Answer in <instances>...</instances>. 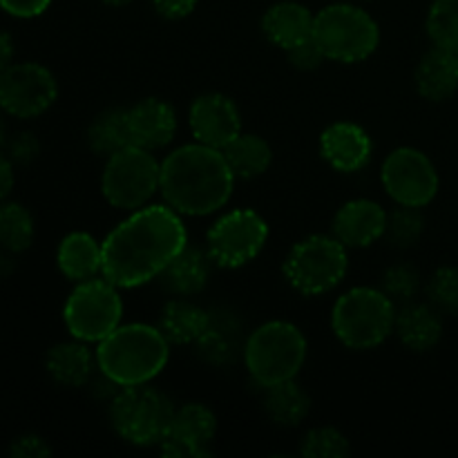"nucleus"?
<instances>
[{
    "label": "nucleus",
    "mask_w": 458,
    "mask_h": 458,
    "mask_svg": "<svg viewBox=\"0 0 458 458\" xmlns=\"http://www.w3.org/2000/svg\"><path fill=\"white\" fill-rule=\"evenodd\" d=\"M177 407L161 389L148 385L121 387L110 398V425L116 437L134 447H159Z\"/></svg>",
    "instance_id": "0eeeda50"
},
{
    "label": "nucleus",
    "mask_w": 458,
    "mask_h": 458,
    "mask_svg": "<svg viewBox=\"0 0 458 458\" xmlns=\"http://www.w3.org/2000/svg\"><path fill=\"white\" fill-rule=\"evenodd\" d=\"M307 335L300 327L286 320H268L250 331L242 360L250 380L258 387L267 389L298 378L307 362Z\"/></svg>",
    "instance_id": "20e7f679"
},
{
    "label": "nucleus",
    "mask_w": 458,
    "mask_h": 458,
    "mask_svg": "<svg viewBox=\"0 0 458 458\" xmlns=\"http://www.w3.org/2000/svg\"><path fill=\"white\" fill-rule=\"evenodd\" d=\"M320 155L343 174L360 173L374 157V141L362 125L353 121H335L320 134Z\"/></svg>",
    "instance_id": "dca6fc26"
},
{
    "label": "nucleus",
    "mask_w": 458,
    "mask_h": 458,
    "mask_svg": "<svg viewBox=\"0 0 458 458\" xmlns=\"http://www.w3.org/2000/svg\"><path fill=\"white\" fill-rule=\"evenodd\" d=\"M152 9L165 21H182L197 9L199 0H150Z\"/></svg>",
    "instance_id": "ea45409f"
},
{
    "label": "nucleus",
    "mask_w": 458,
    "mask_h": 458,
    "mask_svg": "<svg viewBox=\"0 0 458 458\" xmlns=\"http://www.w3.org/2000/svg\"><path fill=\"white\" fill-rule=\"evenodd\" d=\"M16 165L12 164L7 155L0 150V201H4L9 197V192L13 191V183H16V173H13Z\"/></svg>",
    "instance_id": "a19ab883"
},
{
    "label": "nucleus",
    "mask_w": 458,
    "mask_h": 458,
    "mask_svg": "<svg viewBox=\"0 0 458 458\" xmlns=\"http://www.w3.org/2000/svg\"><path fill=\"white\" fill-rule=\"evenodd\" d=\"M88 146L94 155L106 159L132 146L128 132V107H107L98 112L88 128Z\"/></svg>",
    "instance_id": "c85d7f7f"
},
{
    "label": "nucleus",
    "mask_w": 458,
    "mask_h": 458,
    "mask_svg": "<svg viewBox=\"0 0 458 458\" xmlns=\"http://www.w3.org/2000/svg\"><path fill=\"white\" fill-rule=\"evenodd\" d=\"M177 112L164 98H141L128 107L130 143L143 150H164L177 134Z\"/></svg>",
    "instance_id": "a211bd4d"
},
{
    "label": "nucleus",
    "mask_w": 458,
    "mask_h": 458,
    "mask_svg": "<svg viewBox=\"0 0 458 458\" xmlns=\"http://www.w3.org/2000/svg\"><path fill=\"white\" fill-rule=\"evenodd\" d=\"M394 334L401 344L414 353H425L443 338V313L432 304L407 302L396 313Z\"/></svg>",
    "instance_id": "4be33fe9"
},
{
    "label": "nucleus",
    "mask_w": 458,
    "mask_h": 458,
    "mask_svg": "<svg viewBox=\"0 0 458 458\" xmlns=\"http://www.w3.org/2000/svg\"><path fill=\"white\" fill-rule=\"evenodd\" d=\"M9 454L13 458H47L52 456V447L38 434H22L12 441Z\"/></svg>",
    "instance_id": "4c0bfd02"
},
{
    "label": "nucleus",
    "mask_w": 458,
    "mask_h": 458,
    "mask_svg": "<svg viewBox=\"0 0 458 458\" xmlns=\"http://www.w3.org/2000/svg\"><path fill=\"white\" fill-rule=\"evenodd\" d=\"M4 155L12 159L13 165H31L40 155V141L30 130H21L16 134H9L4 143Z\"/></svg>",
    "instance_id": "c9c22d12"
},
{
    "label": "nucleus",
    "mask_w": 458,
    "mask_h": 458,
    "mask_svg": "<svg viewBox=\"0 0 458 458\" xmlns=\"http://www.w3.org/2000/svg\"><path fill=\"white\" fill-rule=\"evenodd\" d=\"M380 291L396 304L414 302L420 291V273L414 264L398 262L385 268L380 277Z\"/></svg>",
    "instance_id": "72a5a7b5"
},
{
    "label": "nucleus",
    "mask_w": 458,
    "mask_h": 458,
    "mask_svg": "<svg viewBox=\"0 0 458 458\" xmlns=\"http://www.w3.org/2000/svg\"><path fill=\"white\" fill-rule=\"evenodd\" d=\"M264 411L277 428H298L311 411V398L298 380L264 389Z\"/></svg>",
    "instance_id": "bb28decb"
},
{
    "label": "nucleus",
    "mask_w": 458,
    "mask_h": 458,
    "mask_svg": "<svg viewBox=\"0 0 458 458\" xmlns=\"http://www.w3.org/2000/svg\"><path fill=\"white\" fill-rule=\"evenodd\" d=\"M432 45L458 52V0H434L425 21Z\"/></svg>",
    "instance_id": "7c9ffc66"
},
{
    "label": "nucleus",
    "mask_w": 458,
    "mask_h": 458,
    "mask_svg": "<svg viewBox=\"0 0 458 458\" xmlns=\"http://www.w3.org/2000/svg\"><path fill=\"white\" fill-rule=\"evenodd\" d=\"M380 182L389 199L398 206L425 208L438 195V170L423 150L401 146L385 157L380 165Z\"/></svg>",
    "instance_id": "f8f14e48"
},
{
    "label": "nucleus",
    "mask_w": 458,
    "mask_h": 458,
    "mask_svg": "<svg viewBox=\"0 0 458 458\" xmlns=\"http://www.w3.org/2000/svg\"><path fill=\"white\" fill-rule=\"evenodd\" d=\"M237 177L226 157L204 143H186L161 159L159 192L182 217H208L231 201Z\"/></svg>",
    "instance_id": "f03ea898"
},
{
    "label": "nucleus",
    "mask_w": 458,
    "mask_h": 458,
    "mask_svg": "<svg viewBox=\"0 0 458 458\" xmlns=\"http://www.w3.org/2000/svg\"><path fill=\"white\" fill-rule=\"evenodd\" d=\"M103 4H107V7H125V4H130L132 0H101Z\"/></svg>",
    "instance_id": "a18cd8bd"
},
{
    "label": "nucleus",
    "mask_w": 458,
    "mask_h": 458,
    "mask_svg": "<svg viewBox=\"0 0 458 458\" xmlns=\"http://www.w3.org/2000/svg\"><path fill=\"white\" fill-rule=\"evenodd\" d=\"M428 298L443 316H458V268L441 267L428 280Z\"/></svg>",
    "instance_id": "f704fd0d"
},
{
    "label": "nucleus",
    "mask_w": 458,
    "mask_h": 458,
    "mask_svg": "<svg viewBox=\"0 0 458 458\" xmlns=\"http://www.w3.org/2000/svg\"><path fill=\"white\" fill-rule=\"evenodd\" d=\"M353 3H369V0H353Z\"/></svg>",
    "instance_id": "49530a36"
},
{
    "label": "nucleus",
    "mask_w": 458,
    "mask_h": 458,
    "mask_svg": "<svg viewBox=\"0 0 458 458\" xmlns=\"http://www.w3.org/2000/svg\"><path fill=\"white\" fill-rule=\"evenodd\" d=\"M210 311L188 298L173 295L159 313V329L170 344H195L208 327Z\"/></svg>",
    "instance_id": "a878e982"
},
{
    "label": "nucleus",
    "mask_w": 458,
    "mask_h": 458,
    "mask_svg": "<svg viewBox=\"0 0 458 458\" xmlns=\"http://www.w3.org/2000/svg\"><path fill=\"white\" fill-rule=\"evenodd\" d=\"M286 56H289V63L298 72H313L318 70V67H322V63L327 61L325 54H322V49L318 47L313 38L307 40V43L298 45V47L289 49Z\"/></svg>",
    "instance_id": "e433bc0d"
},
{
    "label": "nucleus",
    "mask_w": 458,
    "mask_h": 458,
    "mask_svg": "<svg viewBox=\"0 0 458 458\" xmlns=\"http://www.w3.org/2000/svg\"><path fill=\"white\" fill-rule=\"evenodd\" d=\"M9 134H7V125H4V119L0 116V150H4V143H7Z\"/></svg>",
    "instance_id": "c03bdc74"
},
{
    "label": "nucleus",
    "mask_w": 458,
    "mask_h": 458,
    "mask_svg": "<svg viewBox=\"0 0 458 458\" xmlns=\"http://www.w3.org/2000/svg\"><path fill=\"white\" fill-rule=\"evenodd\" d=\"M222 152L231 165L233 174L237 179H244V182L262 177L273 164L271 143L253 132H242Z\"/></svg>",
    "instance_id": "cd10ccee"
},
{
    "label": "nucleus",
    "mask_w": 458,
    "mask_h": 458,
    "mask_svg": "<svg viewBox=\"0 0 458 458\" xmlns=\"http://www.w3.org/2000/svg\"><path fill=\"white\" fill-rule=\"evenodd\" d=\"M396 302L374 286H356L335 300L331 331L353 352L380 347L396 327Z\"/></svg>",
    "instance_id": "39448f33"
},
{
    "label": "nucleus",
    "mask_w": 458,
    "mask_h": 458,
    "mask_svg": "<svg viewBox=\"0 0 458 458\" xmlns=\"http://www.w3.org/2000/svg\"><path fill=\"white\" fill-rule=\"evenodd\" d=\"M387 228V210L374 199L344 201L331 224V235L338 237L347 249H367L374 242L383 240Z\"/></svg>",
    "instance_id": "f3484780"
},
{
    "label": "nucleus",
    "mask_w": 458,
    "mask_h": 458,
    "mask_svg": "<svg viewBox=\"0 0 458 458\" xmlns=\"http://www.w3.org/2000/svg\"><path fill=\"white\" fill-rule=\"evenodd\" d=\"M313 40L327 61L356 65L374 56L380 45V27L356 3H334L316 13Z\"/></svg>",
    "instance_id": "423d86ee"
},
{
    "label": "nucleus",
    "mask_w": 458,
    "mask_h": 458,
    "mask_svg": "<svg viewBox=\"0 0 458 458\" xmlns=\"http://www.w3.org/2000/svg\"><path fill=\"white\" fill-rule=\"evenodd\" d=\"M56 267L74 284L98 277L103 271V244L85 231L67 233L56 249Z\"/></svg>",
    "instance_id": "393cba45"
},
{
    "label": "nucleus",
    "mask_w": 458,
    "mask_h": 458,
    "mask_svg": "<svg viewBox=\"0 0 458 458\" xmlns=\"http://www.w3.org/2000/svg\"><path fill=\"white\" fill-rule=\"evenodd\" d=\"M242 322L228 309H213L204 335L195 343L197 356L213 367H228L244 353Z\"/></svg>",
    "instance_id": "6ab92c4d"
},
{
    "label": "nucleus",
    "mask_w": 458,
    "mask_h": 458,
    "mask_svg": "<svg viewBox=\"0 0 458 458\" xmlns=\"http://www.w3.org/2000/svg\"><path fill=\"white\" fill-rule=\"evenodd\" d=\"M123 320L119 286L103 276L79 282L63 304V322L72 338L98 344Z\"/></svg>",
    "instance_id": "9d476101"
},
{
    "label": "nucleus",
    "mask_w": 458,
    "mask_h": 458,
    "mask_svg": "<svg viewBox=\"0 0 458 458\" xmlns=\"http://www.w3.org/2000/svg\"><path fill=\"white\" fill-rule=\"evenodd\" d=\"M101 276L119 289H139L157 280L188 244V231L168 204L132 210L107 233Z\"/></svg>",
    "instance_id": "f257e3e1"
},
{
    "label": "nucleus",
    "mask_w": 458,
    "mask_h": 458,
    "mask_svg": "<svg viewBox=\"0 0 458 458\" xmlns=\"http://www.w3.org/2000/svg\"><path fill=\"white\" fill-rule=\"evenodd\" d=\"M414 85L425 101H450L458 92V52L437 45L428 49L414 70Z\"/></svg>",
    "instance_id": "412c9836"
},
{
    "label": "nucleus",
    "mask_w": 458,
    "mask_h": 458,
    "mask_svg": "<svg viewBox=\"0 0 458 458\" xmlns=\"http://www.w3.org/2000/svg\"><path fill=\"white\" fill-rule=\"evenodd\" d=\"M13 267H16V264H13V253L3 250V253H0V277H7L9 273L13 271Z\"/></svg>",
    "instance_id": "37998d69"
},
{
    "label": "nucleus",
    "mask_w": 458,
    "mask_h": 458,
    "mask_svg": "<svg viewBox=\"0 0 458 458\" xmlns=\"http://www.w3.org/2000/svg\"><path fill=\"white\" fill-rule=\"evenodd\" d=\"M161 161L155 152L128 146L106 159L101 192L107 204L123 213L143 208L159 192Z\"/></svg>",
    "instance_id": "1a4fd4ad"
},
{
    "label": "nucleus",
    "mask_w": 458,
    "mask_h": 458,
    "mask_svg": "<svg viewBox=\"0 0 458 458\" xmlns=\"http://www.w3.org/2000/svg\"><path fill=\"white\" fill-rule=\"evenodd\" d=\"M188 125L195 141L224 150L242 134V112L226 94L206 92L191 103Z\"/></svg>",
    "instance_id": "2eb2a0df"
},
{
    "label": "nucleus",
    "mask_w": 458,
    "mask_h": 458,
    "mask_svg": "<svg viewBox=\"0 0 458 458\" xmlns=\"http://www.w3.org/2000/svg\"><path fill=\"white\" fill-rule=\"evenodd\" d=\"M97 369L119 387L148 385L165 369L170 343L159 327L130 322L119 325L97 344Z\"/></svg>",
    "instance_id": "7ed1b4c3"
},
{
    "label": "nucleus",
    "mask_w": 458,
    "mask_h": 458,
    "mask_svg": "<svg viewBox=\"0 0 458 458\" xmlns=\"http://www.w3.org/2000/svg\"><path fill=\"white\" fill-rule=\"evenodd\" d=\"M213 259L206 253V249H197V246L186 244L182 253L164 268L159 276L161 286L168 291L170 295H179V298H192L199 295L206 289L210 280V268H213Z\"/></svg>",
    "instance_id": "b1692460"
},
{
    "label": "nucleus",
    "mask_w": 458,
    "mask_h": 458,
    "mask_svg": "<svg viewBox=\"0 0 458 458\" xmlns=\"http://www.w3.org/2000/svg\"><path fill=\"white\" fill-rule=\"evenodd\" d=\"M45 369L61 387H85L97 369V353L89 352L88 343L72 338L49 349L45 356Z\"/></svg>",
    "instance_id": "5701e85b"
},
{
    "label": "nucleus",
    "mask_w": 458,
    "mask_h": 458,
    "mask_svg": "<svg viewBox=\"0 0 458 458\" xmlns=\"http://www.w3.org/2000/svg\"><path fill=\"white\" fill-rule=\"evenodd\" d=\"M313 25H316V13L309 12L307 4L295 0H280L271 4L262 16V31L267 40L284 52L311 40Z\"/></svg>",
    "instance_id": "aec40b11"
},
{
    "label": "nucleus",
    "mask_w": 458,
    "mask_h": 458,
    "mask_svg": "<svg viewBox=\"0 0 458 458\" xmlns=\"http://www.w3.org/2000/svg\"><path fill=\"white\" fill-rule=\"evenodd\" d=\"M215 437H217L215 411L201 403H186L174 410L173 423L159 450L170 458L208 456Z\"/></svg>",
    "instance_id": "4468645a"
},
{
    "label": "nucleus",
    "mask_w": 458,
    "mask_h": 458,
    "mask_svg": "<svg viewBox=\"0 0 458 458\" xmlns=\"http://www.w3.org/2000/svg\"><path fill=\"white\" fill-rule=\"evenodd\" d=\"M13 56H16V45H13L12 34L0 30V72H4L12 65Z\"/></svg>",
    "instance_id": "79ce46f5"
},
{
    "label": "nucleus",
    "mask_w": 458,
    "mask_h": 458,
    "mask_svg": "<svg viewBox=\"0 0 458 458\" xmlns=\"http://www.w3.org/2000/svg\"><path fill=\"white\" fill-rule=\"evenodd\" d=\"M349 249L335 235H309L291 246L282 264L284 280L304 298L327 295L343 284Z\"/></svg>",
    "instance_id": "6e6552de"
},
{
    "label": "nucleus",
    "mask_w": 458,
    "mask_h": 458,
    "mask_svg": "<svg viewBox=\"0 0 458 458\" xmlns=\"http://www.w3.org/2000/svg\"><path fill=\"white\" fill-rule=\"evenodd\" d=\"M52 4V0H0V9L13 18H36L45 13Z\"/></svg>",
    "instance_id": "58836bf2"
},
{
    "label": "nucleus",
    "mask_w": 458,
    "mask_h": 458,
    "mask_svg": "<svg viewBox=\"0 0 458 458\" xmlns=\"http://www.w3.org/2000/svg\"><path fill=\"white\" fill-rule=\"evenodd\" d=\"M300 454L307 458H344L352 454L349 438L331 425H318L304 434Z\"/></svg>",
    "instance_id": "473e14b6"
},
{
    "label": "nucleus",
    "mask_w": 458,
    "mask_h": 458,
    "mask_svg": "<svg viewBox=\"0 0 458 458\" xmlns=\"http://www.w3.org/2000/svg\"><path fill=\"white\" fill-rule=\"evenodd\" d=\"M425 233V217L420 208L414 206H398L387 213V228L385 237L394 249H411L419 244V240Z\"/></svg>",
    "instance_id": "2f4dec72"
},
{
    "label": "nucleus",
    "mask_w": 458,
    "mask_h": 458,
    "mask_svg": "<svg viewBox=\"0 0 458 458\" xmlns=\"http://www.w3.org/2000/svg\"><path fill=\"white\" fill-rule=\"evenodd\" d=\"M268 242V222L253 208H235L219 215L206 233V253L215 267H246L259 258Z\"/></svg>",
    "instance_id": "9b49d317"
},
{
    "label": "nucleus",
    "mask_w": 458,
    "mask_h": 458,
    "mask_svg": "<svg viewBox=\"0 0 458 458\" xmlns=\"http://www.w3.org/2000/svg\"><path fill=\"white\" fill-rule=\"evenodd\" d=\"M58 98V81L34 61L12 63L0 72V110L13 119H36Z\"/></svg>",
    "instance_id": "ddd939ff"
},
{
    "label": "nucleus",
    "mask_w": 458,
    "mask_h": 458,
    "mask_svg": "<svg viewBox=\"0 0 458 458\" xmlns=\"http://www.w3.org/2000/svg\"><path fill=\"white\" fill-rule=\"evenodd\" d=\"M36 224L30 210L18 201H0V250L25 253L34 244Z\"/></svg>",
    "instance_id": "c756f323"
}]
</instances>
